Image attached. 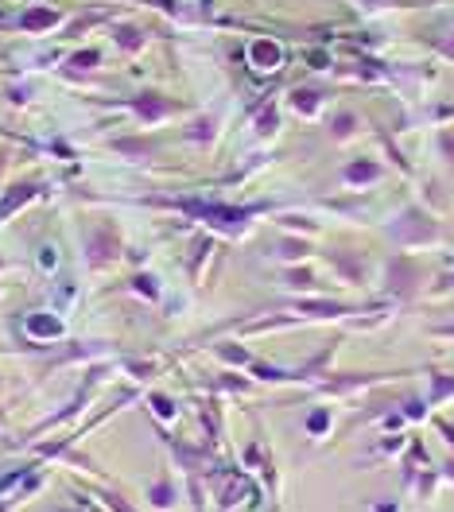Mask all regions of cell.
I'll use <instances>...</instances> for the list:
<instances>
[{"label": "cell", "mask_w": 454, "mask_h": 512, "mask_svg": "<svg viewBox=\"0 0 454 512\" xmlns=\"http://www.w3.org/2000/svg\"><path fill=\"white\" fill-rule=\"evenodd\" d=\"M148 501V509L152 512H175L179 509V501H183V493H179V481L171 478V474H160V478L148 485V493H144Z\"/></svg>", "instance_id": "6da1fadb"}, {"label": "cell", "mask_w": 454, "mask_h": 512, "mask_svg": "<svg viewBox=\"0 0 454 512\" xmlns=\"http://www.w3.org/2000/svg\"><path fill=\"white\" fill-rule=\"evenodd\" d=\"M35 194H39V183H16V187H8L4 198H0V225L8 222L16 210H24Z\"/></svg>", "instance_id": "7a4b0ae2"}, {"label": "cell", "mask_w": 454, "mask_h": 512, "mask_svg": "<svg viewBox=\"0 0 454 512\" xmlns=\"http://www.w3.org/2000/svg\"><path fill=\"white\" fill-rule=\"evenodd\" d=\"M86 249L94 253V264H105L109 256H117V249H121V241H117L113 225H98V229H94V237L86 241Z\"/></svg>", "instance_id": "3957f363"}, {"label": "cell", "mask_w": 454, "mask_h": 512, "mask_svg": "<svg viewBox=\"0 0 454 512\" xmlns=\"http://www.w3.org/2000/svg\"><path fill=\"white\" fill-rule=\"evenodd\" d=\"M28 334L43 338V342H59L63 338V319L47 315V311H35V315H28Z\"/></svg>", "instance_id": "277c9868"}, {"label": "cell", "mask_w": 454, "mask_h": 512, "mask_svg": "<svg viewBox=\"0 0 454 512\" xmlns=\"http://www.w3.org/2000/svg\"><path fill=\"white\" fill-rule=\"evenodd\" d=\"M90 497H94L105 512H140L129 497H125V493H117L113 485H90Z\"/></svg>", "instance_id": "5b68a950"}, {"label": "cell", "mask_w": 454, "mask_h": 512, "mask_svg": "<svg viewBox=\"0 0 454 512\" xmlns=\"http://www.w3.org/2000/svg\"><path fill=\"white\" fill-rule=\"evenodd\" d=\"M295 311H303V315H311V319H338V315H350L346 303H330V299H303V303H295Z\"/></svg>", "instance_id": "8992f818"}, {"label": "cell", "mask_w": 454, "mask_h": 512, "mask_svg": "<svg viewBox=\"0 0 454 512\" xmlns=\"http://www.w3.org/2000/svg\"><path fill=\"white\" fill-rule=\"evenodd\" d=\"M447 400H454V377L451 373H431L427 404H431V408H439V404H447Z\"/></svg>", "instance_id": "52a82bcc"}, {"label": "cell", "mask_w": 454, "mask_h": 512, "mask_svg": "<svg viewBox=\"0 0 454 512\" xmlns=\"http://www.w3.org/2000/svg\"><path fill=\"white\" fill-rule=\"evenodd\" d=\"M439 481H443V478H439V470H431V466H427V470H420V474L412 478V485H408V489H412L420 501H431V497H435V489H439Z\"/></svg>", "instance_id": "ba28073f"}, {"label": "cell", "mask_w": 454, "mask_h": 512, "mask_svg": "<svg viewBox=\"0 0 454 512\" xmlns=\"http://www.w3.org/2000/svg\"><path fill=\"white\" fill-rule=\"evenodd\" d=\"M342 179L361 187V183H373V179H381V167H377V163H350Z\"/></svg>", "instance_id": "9c48e42d"}, {"label": "cell", "mask_w": 454, "mask_h": 512, "mask_svg": "<svg viewBox=\"0 0 454 512\" xmlns=\"http://www.w3.org/2000/svg\"><path fill=\"white\" fill-rule=\"evenodd\" d=\"M51 24H59V12H47V8H35V12H28V16L20 20V28H28V32H43V28H51Z\"/></svg>", "instance_id": "30bf717a"}, {"label": "cell", "mask_w": 454, "mask_h": 512, "mask_svg": "<svg viewBox=\"0 0 454 512\" xmlns=\"http://www.w3.org/2000/svg\"><path fill=\"white\" fill-rule=\"evenodd\" d=\"M326 431H330V408H315L307 416V435L311 439H326Z\"/></svg>", "instance_id": "8fae6325"}, {"label": "cell", "mask_w": 454, "mask_h": 512, "mask_svg": "<svg viewBox=\"0 0 454 512\" xmlns=\"http://www.w3.org/2000/svg\"><path fill=\"white\" fill-rule=\"evenodd\" d=\"M132 288L140 291L144 299H160V280H156V276H148V272H140V276H132Z\"/></svg>", "instance_id": "7c38bea8"}, {"label": "cell", "mask_w": 454, "mask_h": 512, "mask_svg": "<svg viewBox=\"0 0 454 512\" xmlns=\"http://www.w3.org/2000/svg\"><path fill=\"white\" fill-rule=\"evenodd\" d=\"M148 404L156 408V419H163V423H171V419H175V400H171V396H163V392H156V396H152Z\"/></svg>", "instance_id": "4fadbf2b"}, {"label": "cell", "mask_w": 454, "mask_h": 512, "mask_svg": "<svg viewBox=\"0 0 454 512\" xmlns=\"http://www.w3.org/2000/svg\"><path fill=\"white\" fill-rule=\"evenodd\" d=\"M280 249H284L280 256H288V260H299V256L307 253V241H284Z\"/></svg>", "instance_id": "5bb4252c"}, {"label": "cell", "mask_w": 454, "mask_h": 512, "mask_svg": "<svg viewBox=\"0 0 454 512\" xmlns=\"http://www.w3.org/2000/svg\"><path fill=\"white\" fill-rule=\"evenodd\" d=\"M435 427H439V435L447 439V447L454 450V423H451V419H435Z\"/></svg>", "instance_id": "9a60e30c"}, {"label": "cell", "mask_w": 454, "mask_h": 512, "mask_svg": "<svg viewBox=\"0 0 454 512\" xmlns=\"http://www.w3.org/2000/svg\"><path fill=\"white\" fill-rule=\"evenodd\" d=\"M292 288H311V272H288Z\"/></svg>", "instance_id": "2e32d148"}, {"label": "cell", "mask_w": 454, "mask_h": 512, "mask_svg": "<svg viewBox=\"0 0 454 512\" xmlns=\"http://www.w3.org/2000/svg\"><path fill=\"white\" fill-rule=\"evenodd\" d=\"M369 512H400V501H373Z\"/></svg>", "instance_id": "e0dca14e"}, {"label": "cell", "mask_w": 454, "mask_h": 512, "mask_svg": "<svg viewBox=\"0 0 454 512\" xmlns=\"http://www.w3.org/2000/svg\"><path fill=\"white\" fill-rule=\"evenodd\" d=\"M241 512H245V509H241Z\"/></svg>", "instance_id": "ac0fdd59"}]
</instances>
